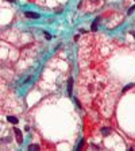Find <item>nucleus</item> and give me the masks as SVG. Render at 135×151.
I'll use <instances>...</instances> for the list:
<instances>
[{"label": "nucleus", "mask_w": 135, "mask_h": 151, "mask_svg": "<svg viewBox=\"0 0 135 151\" xmlns=\"http://www.w3.org/2000/svg\"><path fill=\"white\" fill-rule=\"evenodd\" d=\"M24 15H26L27 18H31V19H38L39 15L35 14V12H24Z\"/></svg>", "instance_id": "nucleus-1"}, {"label": "nucleus", "mask_w": 135, "mask_h": 151, "mask_svg": "<svg viewBox=\"0 0 135 151\" xmlns=\"http://www.w3.org/2000/svg\"><path fill=\"white\" fill-rule=\"evenodd\" d=\"M72 86H73V80L69 78V81H68V93H69V96H72Z\"/></svg>", "instance_id": "nucleus-2"}, {"label": "nucleus", "mask_w": 135, "mask_h": 151, "mask_svg": "<svg viewBox=\"0 0 135 151\" xmlns=\"http://www.w3.org/2000/svg\"><path fill=\"white\" fill-rule=\"evenodd\" d=\"M15 134H16V138H18V143H22V132L18 128H15Z\"/></svg>", "instance_id": "nucleus-3"}, {"label": "nucleus", "mask_w": 135, "mask_h": 151, "mask_svg": "<svg viewBox=\"0 0 135 151\" xmlns=\"http://www.w3.org/2000/svg\"><path fill=\"white\" fill-rule=\"evenodd\" d=\"M7 120H8L10 123H12V124H16V123H18V119L15 118V116H8Z\"/></svg>", "instance_id": "nucleus-4"}, {"label": "nucleus", "mask_w": 135, "mask_h": 151, "mask_svg": "<svg viewBox=\"0 0 135 151\" xmlns=\"http://www.w3.org/2000/svg\"><path fill=\"white\" fill-rule=\"evenodd\" d=\"M29 150H39V146H38V144H30Z\"/></svg>", "instance_id": "nucleus-5"}, {"label": "nucleus", "mask_w": 135, "mask_h": 151, "mask_svg": "<svg viewBox=\"0 0 135 151\" xmlns=\"http://www.w3.org/2000/svg\"><path fill=\"white\" fill-rule=\"evenodd\" d=\"M103 134H104V135H108V134H109V129H108V128H104V129H103Z\"/></svg>", "instance_id": "nucleus-6"}, {"label": "nucleus", "mask_w": 135, "mask_h": 151, "mask_svg": "<svg viewBox=\"0 0 135 151\" xmlns=\"http://www.w3.org/2000/svg\"><path fill=\"white\" fill-rule=\"evenodd\" d=\"M8 1H14V0H8Z\"/></svg>", "instance_id": "nucleus-7"}]
</instances>
